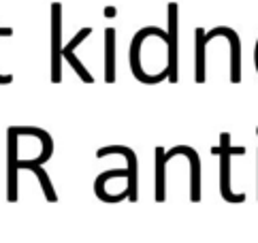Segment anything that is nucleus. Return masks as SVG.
Listing matches in <instances>:
<instances>
[{
    "instance_id": "obj_1",
    "label": "nucleus",
    "mask_w": 258,
    "mask_h": 243,
    "mask_svg": "<svg viewBox=\"0 0 258 243\" xmlns=\"http://www.w3.org/2000/svg\"><path fill=\"white\" fill-rule=\"evenodd\" d=\"M211 154L220 156V194L226 203H243L247 196L243 192H233L230 188V156H243L245 147H233L230 145V135H220V145L211 147Z\"/></svg>"
},
{
    "instance_id": "obj_2",
    "label": "nucleus",
    "mask_w": 258,
    "mask_h": 243,
    "mask_svg": "<svg viewBox=\"0 0 258 243\" xmlns=\"http://www.w3.org/2000/svg\"><path fill=\"white\" fill-rule=\"evenodd\" d=\"M152 32H156V26H147V28H141L139 32L133 36V43H131V69H133V75L137 77V81L141 83H147V86H156V83H160L164 79H169V71L164 69L162 73H156V75H150L145 73L143 67H141V51H143V41L150 36Z\"/></svg>"
},
{
    "instance_id": "obj_3",
    "label": "nucleus",
    "mask_w": 258,
    "mask_h": 243,
    "mask_svg": "<svg viewBox=\"0 0 258 243\" xmlns=\"http://www.w3.org/2000/svg\"><path fill=\"white\" fill-rule=\"evenodd\" d=\"M169 36H167V69H169V81L177 83L179 75V5L169 3Z\"/></svg>"
},
{
    "instance_id": "obj_4",
    "label": "nucleus",
    "mask_w": 258,
    "mask_h": 243,
    "mask_svg": "<svg viewBox=\"0 0 258 243\" xmlns=\"http://www.w3.org/2000/svg\"><path fill=\"white\" fill-rule=\"evenodd\" d=\"M111 154H119L126 158V166H128V201L137 203L139 201V160H137L135 149L126 147V145H109V147H100L96 152V158H105Z\"/></svg>"
},
{
    "instance_id": "obj_5",
    "label": "nucleus",
    "mask_w": 258,
    "mask_h": 243,
    "mask_svg": "<svg viewBox=\"0 0 258 243\" xmlns=\"http://www.w3.org/2000/svg\"><path fill=\"white\" fill-rule=\"evenodd\" d=\"M62 60H64V45H62V5H51V83L62 81Z\"/></svg>"
},
{
    "instance_id": "obj_6",
    "label": "nucleus",
    "mask_w": 258,
    "mask_h": 243,
    "mask_svg": "<svg viewBox=\"0 0 258 243\" xmlns=\"http://www.w3.org/2000/svg\"><path fill=\"white\" fill-rule=\"evenodd\" d=\"M17 126H9L7 130V201H17V171H20V160H17Z\"/></svg>"
},
{
    "instance_id": "obj_7",
    "label": "nucleus",
    "mask_w": 258,
    "mask_h": 243,
    "mask_svg": "<svg viewBox=\"0 0 258 243\" xmlns=\"http://www.w3.org/2000/svg\"><path fill=\"white\" fill-rule=\"evenodd\" d=\"M216 36H224L230 45V81L239 83L241 81V41H239V34L228 26H218L214 30L205 32L207 43L214 41Z\"/></svg>"
},
{
    "instance_id": "obj_8",
    "label": "nucleus",
    "mask_w": 258,
    "mask_h": 243,
    "mask_svg": "<svg viewBox=\"0 0 258 243\" xmlns=\"http://www.w3.org/2000/svg\"><path fill=\"white\" fill-rule=\"evenodd\" d=\"M186 156L188 158V164H190V201L192 203H199L201 201V156L197 154V149H192L188 145H177L167 152V158L175 156Z\"/></svg>"
},
{
    "instance_id": "obj_9",
    "label": "nucleus",
    "mask_w": 258,
    "mask_h": 243,
    "mask_svg": "<svg viewBox=\"0 0 258 243\" xmlns=\"http://www.w3.org/2000/svg\"><path fill=\"white\" fill-rule=\"evenodd\" d=\"M115 177H128V166L126 169H111V171H103L96 179H94V194L98 196L103 203H119V201H126L128 199V190L119 192V194H109L105 190V184L109 179H115Z\"/></svg>"
},
{
    "instance_id": "obj_10",
    "label": "nucleus",
    "mask_w": 258,
    "mask_h": 243,
    "mask_svg": "<svg viewBox=\"0 0 258 243\" xmlns=\"http://www.w3.org/2000/svg\"><path fill=\"white\" fill-rule=\"evenodd\" d=\"M154 156H156V169H154V199L156 203H164L167 201V152L162 149V145H158L154 149Z\"/></svg>"
},
{
    "instance_id": "obj_11",
    "label": "nucleus",
    "mask_w": 258,
    "mask_h": 243,
    "mask_svg": "<svg viewBox=\"0 0 258 243\" xmlns=\"http://www.w3.org/2000/svg\"><path fill=\"white\" fill-rule=\"evenodd\" d=\"M205 47H207L205 30L197 28L195 30V81L197 83H205Z\"/></svg>"
},
{
    "instance_id": "obj_12",
    "label": "nucleus",
    "mask_w": 258,
    "mask_h": 243,
    "mask_svg": "<svg viewBox=\"0 0 258 243\" xmlns=\"http://www.w3.org/2000/svg\"><path fill=\"white\" fill-rule=\"evenodd\" d=\"M105 81H115V28H105Z\"/></svg>"
},
{
    "instance_id": "obj_13",
    "label": "nucleus",
    "mask_w": 258,
    "mask_h": 243,
    "mask_svg": "<svg viewBox=\"0 0 258 243\" xmlns=\"http://www.w3.org/2000/svg\"><path fill=\"white\" fill-rule=\"evenodd\" d=\"M20 169H28V171H32L36 175V179H39L41 188H43L45 199H47L49 203H56L58 201V194H56V190H53V186L49 181V175L45 173L43 164H34V162H28V160H20Z\"/></svg>"
},
{
    "instance_id": "obj_14",
    "label": "nucleus",
    "mask_w": 258,
    "mask_h": 243,
    "mask_svg": "<svg viewBox=\"0 0 258 243\" xmlns=\"http://www.w3.org/2000/svg\"><path fill=\"white\" fill-rule=\"evenodd\" d=\"M13 30L11 28H0V36H11ZM13 81V75H3L0 73V86H9V83Z\"/></svg>"
},
{
    "instance_id": "obj_15",
    "label": "nucleus",
    "mask_w": 258,
    "mask_h": 243,
    "mask_svg": "<svg viewBox=\"0 0 258 243\" xmlns=\"http://www.w3.org/2000/svg\"><path fill=\"white\" fill-rule=\"evenodd\" d=\"M115 13H117L115 7H107V9H105V17H115Z\"/></svg>"
},
{
    "instance_id": "obj_16",
    "label": "nucleus",
    "mask_w": 258,
    "mask_h": 243,
    "mask_svg": "<svg viewBox=\"0 0 258 243\" xmlns=\"http://www.w3.org/2000/svg\"><path fill=\"white\" fill-rule=\"evenodd\" d=\"M254 67H256V73H258V41H256V49H254Z\"/></svg>"
}]
</instances>
